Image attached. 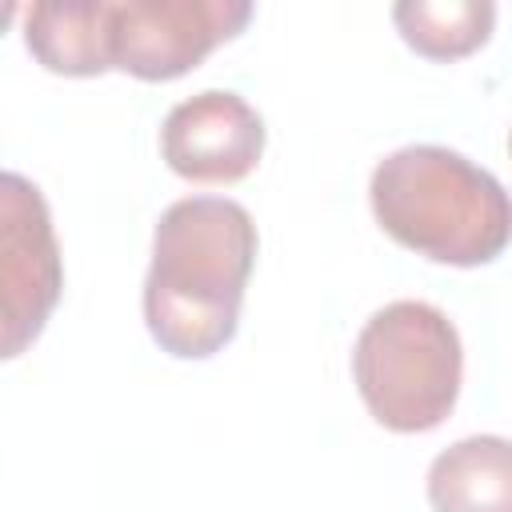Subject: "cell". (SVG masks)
Masks as SVG:
<instances>
[{
	"instance_id": "6da1fadb",
	"label": "cell",
	"mask_w": 512,
	"mask_h": 512,
	"mask_svg": "<svg viewBox=\"0 0 512 512\" xmlns=\"http://www.w3.org/2000/svg\"><path fill=\"white\" fill-rule=\"evenodd\" d=\"M256 248V220L228 196H184L160 212L144 276V324L160 352L208 360L232 344Z\"/></svg>"
},
{
	"instance_id": "7a4b0ae2",
	"label": "cell",
	"mask_w": 512,
	"mask_h": 512,
	"mask_svg": "<svg viewBox=\"0 0 512 512\" xmlns=\"http://www.w3.org/2000/svg\"><path fill=\"white\" fill-rule=\"evenodd\" d=\"M368 204L400 248L432 264L480 268L500 260L512 244L508 188L444 144L388 152L372 168Z\"/></svg>"
},
{
	"instance_id": "3957f363",
	"label": "cell",
	"mask_w": 512,
	"mask_h": 512,
	"mask_svg": "<svg viewBox=\"0 0 512 512\" xmlns=\"http://www.w3.org/2000/svg\"><path fill=\"white\" fill-rule=\"evenodd\" d=\"M352 380L380 428L432 432L460 400V332L428 300H392L364 320L352 344Z\"/></svg>"
},
{
	"instance_id": "277c9868",
	"label": "cell",
	"mask_w": 512,
	"mask_h": 512,
	"mask_svg": "<svg viewBox=\"0 0 512 512\" xmlns=\"http://www.w3.org/2000/svg\"><path fill=\"white\" fill-rule=\"evenodd\" d=\"M64 292L60 244L44 192L20 176L0 180V356L16 360L48 324Z\"/></svg>"
},
{
	"instance_id": "5b68a950",
	"label": "cell",
	"mask_w": 512,
	"mask_h": 512,
	"mask_svg": "<svg viewBox=\"0 0 512 512\" xmlns=\"http://www.w3.org/2000/svg\"><path fill=\"white\" fill-rule=\"evenodd\" d=\"M256 8L248 0H116L112 4V68L164 84L236 40L252 24Z\"/></svg>"
},
{
	"instance_id": "8992f818",
	"label": "cell",
	"mask_w": 512,
	"mask_h": 512,
	"mask_svg": "<svg viewBox=\"0 0 512 512\" xmlns=\"http://www.w3.org/2000/svg\"><path fill=\"white\" fill-rule=\"evenodd\" d=\"M264 116L228 88L180 100L160 124L164 164L192 184H236L264 156Z\"/></svg>"
},
{
	"instance_id": "52a82bcc",
	"label": "cell",
	"mask_w": 512,
	"mask_h": 512,
	"mask_svg": "<svg viewBox=\"0 0 512 512\" xmlns=\"http://www.w3.org/2000/svg\"><path fill=\"white\" fill-rule=\"evenodd\" d=\"M112 0H44L24 12V48L44 72L104 76L112 68Z\"/></svg>"
},
{
	"instance_id": "ba28073f",
	"label": "cell",
	"mask_w": 512,
	"mask_h": 512,
	"mask_svg": "<svg viewBox=\"0 0 512 512\" xmlns=\"http://www.w3.org/2000/svg\"><path fill=\"white\" fill-rule=\"evenodd\" d=\"M432 512H512V440L464 436L428 464Z\"/></svg>"
},
{
	"instance_id": "9c48e42d",
	"label": "cell",
	"mask_w": 512,
	"mask_h": 512,
	"mask_svg": "<svg viewBox=\"0 0 512 512\" xmlns=\"http://www.w3.org/2000/svg\"><path fill=\"white\" fill-rule=\"evenodd\" d=\"M400 40L436 64H452L488 44L496 28L492 0H404L392 8Z\"/></svg>"
},
{
	"instance_id": "30bf717a",
	"label": "cell",
	"mask_w": 512,
	"mask_h": 512,
	"mask_svg": "<svg viewBox=\"0 0 512 512\" xmlns=\"http://www.w3.org/2000/svg\"><path fill=\"white\" fill-rule=\"evenodd\" d=\"M508 152H512V132H508Z\"/></svg>"
}]
</instances>
